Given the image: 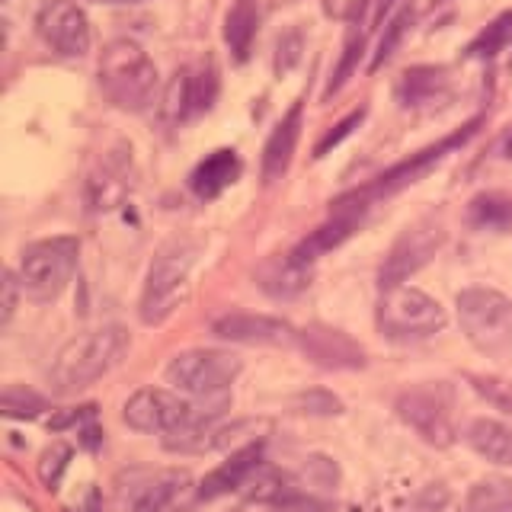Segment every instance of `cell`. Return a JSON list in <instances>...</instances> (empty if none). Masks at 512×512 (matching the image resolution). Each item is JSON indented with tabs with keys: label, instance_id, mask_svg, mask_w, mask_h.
<instances>
[{
	"label": "cell",
	"instance_id": "6da1fadb",
	"mask_svg": "<svg viewBox=\"0 0 512 512\" xmlns=\"http://www.w3.org/2000/svg\"><path fill=\"white\" fill-rule=\"evenodd\" d=\"M128 346H132V336L119 324L77 336V340H71L58 352L52 372H48V384H52L55 394L84 391L100 378H106L125 359Z\"/></svg>",
	"mask_w": 512,
	"mask_h": 512
},
{
	"label": "cell",
	"instance_id": "7a4b0ae2",
	"mask_svg": "<svg viewBox=\"0 0 512 512\" xmlns=\"http://www.w3.org/2000/svg\"><path fill=\"white\" fill-rule=\"evenodd\" d=\"M196 256H199V247L186 237H176L157 250V256L148 266V276H144L141 304H138V314L148 327L164 324V320L173 317L176 308L186 301Z\"/></svg>",
	"mask_w": 512,
	"mask_h": 512
},
{
	"label": "cell",
	"instance_id": "3957f363",
	"mask_svg": "<svg viewBox=\"0 0 512 512\" xmlns=\"http://www.w3.org/2000/svg\"><path fill=\"white\" fill-rule=\"evenodd\" d=\"M100 87L125 112H144L157 96L160 77L148 52L132 39H116L100 55Z\"/></svg>",
	"mask_w": 512,
	"mask_h": 512
},
{
	"label": "cell",
	"instance_id": "277c9868",
	"mask_svg": "<svg viewBox=\"0 0 512 512\" xmlns=\"http://www.w3.org/2000/svg\"><path fill=\"white\" fill-rule=\"evenodd\" d=\"M458 324L468 343L490 359L512 356V298L487 285H471L455 298Z\"/></svg>",
	"mask_w": 512,
	"mask_h": 512
},
{
	"label": "cell",
	"instance_id": "5b68a950",
	"mask_svg": "<svg viewBox=\"0 0 512 512\" xmlns=\"http://www.w3.org/2000/svg\"><path fill=\"white\" fill-rule=\"evenodd\" d=\"M477 128H480V116L471 119L468 125H461L455 135H448V138H442V141H436V144H429V148L416 151V154L407 157V160H400V164H394L391 170H384V173L375 176V180L368 183V186H362V189H356V192H346L343 199H336V202H333V212H362V215H365L368 208H372L378 199H388V196H394V192L413 186L423 173H429L432 167H436L445 154H452V151L461 148V144H468V141L474 138Z\"/></svg>",
	"mask_w": 512,
	"mask_h": 512
},
{
	"label": "cell",
	"instance_id": "8992f818",
	"mask_svg": "<svg viewBox=\"0 0 512 512\" xmlns=\"http://www.w3.org/2000/svg\"><path fill=\"white\" fill-rule=\"evenodd\" d=\"M80 260V240L71 234L45 237L29 244L20 260L23 292L36 301H52L71 285Z\"/></svg>",
	"mask_w": 512,
	"mask_h": 512
},
{
	"label": "cell",
	"instance_id": "52a82bcc",
	"mask_svg": "<svg viewBox=\"0 0 512 512\" xmlns=\"http://www.w3.org/2000/svg\"><path fill=\"white\" fill-rule=\"evenodd\" d=\"M375 320H378V330L397 343L426 340V336H436L448 324L442 304L410 285L384 288Z\"/></svg>",
	"mask_w": 512,
	"mask_h": 512
},
{
	"label": "cell",
	"instance_id": "ba28073f",
	"mask_svg": "<svg viewBox=\"0 0 512 512\" xmlns=\"http://www.w3.org/2000/svg\"><path fill=\"white\" fill-rule=\"evenodd\" d=\"M240 375V359L221 349H186L167 365V381L180 394L221 400Z\"/></svg>",
	"mask_w": 512,
	"mask_h": 512
},
{
	"label": "cell",
	"instance_id": "9c48e42d",
	"mask_svg": "<svg viewBox=\"0 0 512 512\" xmlns=\"http://www.w3.org/2000/svg\"><path fill=\"white\" fill-rule=\"evenodd\" d=\"M212 413H224V404L212 410H199L180 391L141 388L125 400L122 420L135 432H160V436H167V432L180 429L186 423H196L202 416H212Z\"/></svg>",
	"mask_w": 512,
	"mask_h": 512
},
{
	"label": "cell",
	"instance_id": "30bf717a",
	"mask_svg": "<svg viewBox=\"0 0 512 512\" xmlns=\"http://www.w3.org/2000/svg\"><path fill=\"white\" fill-rule=\"evenodd\" d=\"M128 512H186L199 500V487H192L186 471H141L119 487Z\"/></svg>",
	"mask_w": 512,
	"mask_h": 512
},
{
	"label": "cell",
	"instance_id": "8fae6325",
	"mask_svg": "<svg viewBox=\"0 0 512 512\" xmlns=\"http://www.w3.org/2000/svg\"><path fill=\"white\" fill-rule=\"evenodd\" d=\"M397 416L404 420L426 445L448 448L455 442V423H452V400L445 388H410L397 397Z\"/></svg>",
	"mask_w": 512,
	"mask_h": 512
},
{
	"label": "cell",
	"instance_id": "7c38bea8",
	"mask_svg": "<svg viewBox=\"0 0 512 512\" xmlns=\"http://www.w3.org/2000/svg\"><path fill=\"white\" fill-rule=\"evenodd\" d=\"M445 240V231L439 221H416L413 228H407L404 234L397 237V244L391 247V253L384 256V266L378 272V282H381V292L384 288H397L404 285L410 276H416L432 256H436V250L442 247Z\"/></svg>",
	"mask_w": 512,
	"mask_h": 512
},
{
	"label": "cell",
	"instance_id": "4fadbf2b",
	"mask_svg": "<svg viewBox=\"0 0 512 512\" xmlns=\"http://www.w3.org/2000/svg\"><path fill=\"white\" fill-rule=\"evenodd\" d=\"M36 29L64 58H84L90 52V20L74 0H45L36 13Z\"/></svg>",
	"mask_w": 512,
	"mask_h": 512
},
{
	"label": "cell",
	"instance_id": "5bb4252c",
	"mask_svg": "<svg viewBox=\"0 0 512 512\" xmlns=\"http://www.w3.org/2000/svg\"><path fill=\"white\" fill-rule=\"evenodd\" d=\"M298 346L314 365L327 368V372H356V368H365V349L349 333L327 324L301 327Z\"/></svg>",
	"mask_w": 512,
	"mask_h": 512
},
{
	"label": "cell",
	"instance_id": "9a60e30c",
	"mask_svg": "<svg viewBox=\"0 0 512 512\" xmlns=\"http://www.w3.org/2000/svg\"><path fill=\"white\" fill-rule=\"evenodd\" d=\"M218 340L244 343V346H292L298 343V330L282 317L269 314H224L212 324Z\"/></svg>",
	"mask_w": 512,
	"mask_h": 512
},
{
	"label": "cell",
	"instance_id": "2e32d148",
	"mask_svg": "<svg viewBox=\"0 0 512 512\" xmlns=\"http://www.w3.org/2000/svg\"><path fill=\"white\" fill-rule=\"evenodd\" d=\"M397 100L404 109L413 112H429L439 109L452 100V77H448L445 68H436V64H420V68L404 71L397 84Z\"/></svg>",
	"mask_w": 512,
	"mask_h": 512
},
{
	"label": "cell",
	"instance_id": "e0dca14e",
	"mask_svg": "<svg viewBox=\"0 0 512 512\" xmlns=\"http://www.w3.org/2000/svg\"><path fill=\"white\" fill-rule=\"evenodd\" d=\"M240 429H244V423H224L221 413H212V416H202L196 423H186L180 429L167 432L164 448L180 455H202V452H212V448L228 445L231 436Z\"/></svg>",
	"mask_w": 512,
	"mask_h": 512
},
{
	"label": "cell",
	"instance_id": "ac0fdd59",
	"mask_svg": "<svg viewBox=\"0 0 512 512\" xmlns=\"http://www.w3.org/2000/svg\"><path fill=\"white\" fill-rule=\"evenodd\" d=\"M260 464H263V442H250L244 448H237L228 461H221L212 474H205V480L199 484V500H218L224 493L244 490Z\"/></svg>",
	"mask_w": 512,
	"mask_h": 512
},
{
	"label": "cell",
	"instance_id": "d6986e66",
	"mask_svg": "<svg viewBox=\"0 0 512 512\" xmlns=\"http://www.w3.org/2000/svg\"><path fill=\"white\" fill-rule=\"evenodd\" d=\"M301 116H304V100H295L292 109L279 119V125L272 128V135L266 138L263 148V180L276 183L285 176V170L292 167V157L301 138Z\"/></svg>",
	"mask_w": 512,
	"mask_h": 512
},
{
	"label": "cell",
	"instance_id": "ffe728a7",
	"mask_svg": "<svg viewBox=\"0 0 512 512\" xmlns=\"http://www.w3.org/2000/svg\"><path fill=\"white\" fill-rule=\"evenodd\" d=\"M362 218H365L362 212H330V221H324L317 231H311L308 237H304L301 244L292 250V256L304 266H314L324 253L346 244V240L362 228Z\"/></svg>",
	"mask_w": 512,
	"mask_h": 512
},
{
	"label": "cell",
	"instance_id": "44dd1931",
	"mask_svg": "<svg viewBox=\"0 0 512 512\" xmlns=\"http://www.w3.org/2000/svg\"><path fill=\"white\" fill-rule=\"evenodd\" d=\"M256 285L276 301L298 298L301 292H308V285H311V266L298 263L292 253L276 256V260H266L256 269Z\"/></svg>",
	"mask_w": 512,
	"mask_h": 512
},
{
	"label": "cell",
	"instance_id": "7402d4cb",
	"mask_svg": "<svg viewBox=\"0 0 512 512\" xmlns=\"http://www.w3.org/2000/svg\"><path fill=\"white\" fill-rule=\"evenodd\" d=\"M240 176V157L231 148H221L215 154H208L202 164L192 170L189 176V189L196 192L199 199H218L224 189L234 186Z\"/></svg>",
	"mask_w": 512,
	"mask_h": 512
},
{
	"label": "cell",
	"instance_id": "603a6c76",
	"mask_svg": "<svg viewBox=\"0 0 512 512\" xmlns=\"http://www.w3.org/2000/svg\"><path fill=\"white\" fill-rule=\"evenodd\" d=\"M256 32H260V0H234L224 16V42H228L234 61L244 64L250 58Z\"/></svg>",
	"mask_w": 512,
	"mask_h": 512
},
{
	"label": "cell",
	"instance_id": "cb8c5ba5",
	"mask_svg": "<svg viewBox=\"0 0 512 512\" xmlns=\"http://www.w3.org/2000/svg\"><path fill=\"white\" fill-rule=\"evenodd\" d=\"M464 439L474 448L480 458L500 468H512V429L496 423V420H474L464 432Z\"/></svg>",
	"mask_w": 512,
	"mask_h": 512
},
{
	"label": "cell",
	"instance_id": "d4e9b609",
	"mask_svg": "<svg viewBox=\"0 0 512 512\" xmlns=\"http://www.w3.org/2000/svg\"><path fill=\"white\" fill-rule=\"evenodd\" d=\"M464 221L474 231H509L512 228V196L506 192H480L468 202Z\"/></svg>",
	"mask_w": 512,
	"mask_h": 512
},
{
	"label": "cell",
	"instance_id": "484cf974",
	"mask_svg": "<svg viewBox=\"0 0 512 512\" xmlns=\"http://www.w3.org/2000/svg\"><path fill=\"white\" fill-rule=\"evenodd\" d=\"M167 122H183L189 116H196V106H192V68L176 71L173 80L164 90V100H160Z\"/></svg>",
	"mask_w": 512,
	"mask_h": 512
},
{
	"label": "cell",
	"instance_id": "4316f807",
	"mask_svg": "<svg viewBox=\"0 0 512 512\" xmlns=\"http://www.w3.org/2000/svg\"><path fill=\"white\" fill-rule=\"evenodd\" d=\"M0 407H4L7 420H36V416L48 410V400L39 391L26 388V384H7Z\"/></svg>",
	"mask_w": 512,
	"mask_h": 512
},
{
	"label": "cell",
	"instance_id": "83f0119b",
	"mask_svg": "<svg viewBox=\"0 0 512 512\" xmlns=\"http://www.w3.org/2000/svg\"><path fill=\"white\" fill-rule=\"evenodd\" d=\"M509 500H512V484H509V480L490 477V480H480V484L471 487L461 512H500Z\"/></svg>",
	"mask_w": 512,
	"mask_h": 512
},
{
	"label": "cell",
	"instance_id": "f1b7e54d",
	"mask_svg": "<svg viewBox=\"0 0 512 512\" xmlns=\"http://www.w3.org/2000/svg\"><path fill=\"white\" fill-rule=\"evenodd\" d=\"M512 39V10L496 16V20L480 32V36L468 45V58H496L506 48V42Z\"/></svg>",
	"mask_w": 512,
	"mask_h": 512
},
{
	"label": "cell",
	"instance_id": "f546056e",
	"mask_svg": "<svg viewBox=\"0 0 512 512\" xmlns=\"http://www.w3.org/2000/svg\"><path fill=\"white\" fill-rule=\"evenodd\" d=\"M410 23H413V7H410V4H407V7H400V10L391 16V23L384 26V32H381L378 52H375V58H372V71H378L384 61H391V58H394V52H397L400 42H404V36H407Z\"/></svg>",
	"mask_w": 512,
	"mask_h": 512
},
{
	"label": "cell",
	"instance_id": "4dcf8cb0",
	"mask_svg": "<svg viewBox=\"0 0 512 512\" xmlns=\"http://www.w3.org/2000/svg\"><path fill=\"white\" fill-rule=\"evenodd\" d=\"M362 48H365V39H362V32H359V23H349V39H346V48H343V58H340V64H336V71L330 77L324 96H333L352 77V71L359 68Z\"/></svg>",
	"mask_w": 512,
	"mask_h": 512
},
{
	"label": "cell",
	"instance_id": "1f68e13d",
	"mask_svg": "<svg viewBox=\"0 0 512 512\" xmlns=\"http://www.w3.org/2000/svg\"><path fill=\"white\" fill-rule=\"evenodd\" d=\"M74 458V448L68 442H55L48 445L42 458H39V480L48 487V490H58L64 471H68V464Z\"/></svg>",
	"mask_w": 512,
	"mask_h": 512
},
{
	"label": "cell",
	"instance_id": "d6a6232c",
	"mask_svg": "<svg viewBox=\"0 0 512 512\" xmlns=\"http://www.w3.org/2000/svg\"><path fill=\"white\" fill-rule=\"evenodd\" d=\"M218 100V71L212 61H202L199 68H192V106L199 112H208Z\"/></svg>",
	"mask_w": 512,
	"mask_h": 512
},
{
	"label": "cell",
	"instance_id": "836d02e7",
	"mask_svg": "<svg viewBox=\"0 0 512 512\" xmlns=\"http://www.w3.org/2000/svg\"><path fill=\"white\" fill-rule=\"evenodd\" d=\"M471 384L480 397H487L496 410L512 413V384L500 381V378H487V375H471Z\"/></svg>",
	"mask_w": 512,
	"mask_h": 512
},
{
	"label": "cell",
	"instance_id": "e575fe53",
	"mask_svg": "<svg viewBox=\"0 0 512 512\" xmlns=\"http://www.w3.org/2000/svg\"><path fill=\"white\" fill-rule=\"evenodd\" d=\"M362 119H365V106H359V109H352L349 116L343 119V122H336L330 132L317 141V148H314V157H324V154H330V148H336V144H340L343 138H349L352 132H356V128L362 125Z\"/></svg>",
	"mask_w": 512,
	"mask_h": 512
},
{
	"label": "cell",
	"instance_id": "d590c367",
	"mask_svg": "<svg viewBox=\"0 0 512 512\" xmlns=\"http://www.w3.org/2000/svg\"><path fill=\"white\" fill-rule=\"evenodd\" d=\"M301 48H304L301 32L298 29H288L285 36L279 39V45H276V74L279 77L288 74L301 61Z\"/></svg>",
	"mask_w": 512,
	"mask_h": 512
},
{
	"label": "cell",
	"instance_id": "8d00e7d4",
	"mask_svg": "<svg viewBox=\"0 0 512 512\" xmlns=\"http://www.w3.org/2000/svg\"><path fill=\"white\" fill-rule=\"evenodd\" d=\"M295 407L301 413H311V416H330V413H340L343 410L340 397H333L327 391H308V394H301L295 400Z\"/></svg>",
	"mask_w": 512,
	"mask_h": 512
},
{
	"label": "cell",
	"instance_id": "74e56055",
	"mask_svg": "<svg viewBox=\"0 0 512 512\" xmlns=\"http://www.w3.org/2000/svg\"><path fill=\"white\" fill-rule=\"evenodd\" d=\"M445 500H448V493L436 484V487L420 490L410 503H404L397 512H439V509L445 506Z\"/></svg>",
	"mask_w": 512,
	"mask_h": 512
},
{
	"label": "cell",
	"instance_id": "f35d334b",
	"mask_svg": "<svg viewBox=\"0 0 512 512\" xmlns=\"http://www.w3.org/2000/svg\"><path fill=\"white\" fill-rule=\"evenodd\" d=\"M0 288H4V304H0V308H4V311H0V324H10V320H13V314H16V304H20V292H23V282H20V272H4V285H0Z\"/></svg>",
	"mask_w": 512,
	"mask_h": 512
},
{
	"label": "cell",
	"instance_id": "ab89813d",
	"mask_svg": "<svg viewBox=\"0 0 512 512\" xmlns=\"http://www.w3.org/2000/svg\"><path fill=\"white\" fill-rule=\"evenodd\" d=\"M93 4H141V0H93Z\"/></svg>",
	"mask_w": 512,
	"mask_h": 512
},
{
	"label": "cell",
	"instance_id": "60d3db41",
	"mask_svg": "<svg viewBox=\"0 0 512 512\" xmlns=\"http://www.w3.org/2000/svg\"><path fill=\"white\" fill-rule=\"evenodd\" d=\"M503 154L512 160V132H509V138H506V144H503Z\"/></svg>",
	"mask_w": 512,
	"mask_h": 512
},
{
	"label": "cell",
	"instance_id": "b9f144b4",
	"mask_svg": "<svg viewBox=\"0 0 512 512\" xmlns=\"http://www.w3.org/2000/svg\"><path fill=\"white\" fill-rule=\"evenodd\" d=\"M500 512H512V500H509V503H506V506H503Z\"/></svg>",
	"mask_w": 512,
	"mask_h": 512
}]
</instances>
